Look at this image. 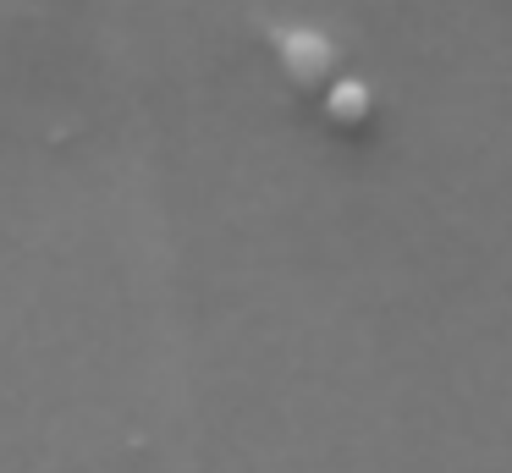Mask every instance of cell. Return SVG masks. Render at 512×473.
I'll return each instance as SVG.
<instances>
[{"instance_id":"1","label":"cell","mask_w":512,"mask_h":473,"mask_svg":"<svg viewBox=\"0 0 512 473\" xmlns=\"http://www.w3.org/2000/svg\"><path fill=\"white\" fill-rule=\"evenodd\" d=\"M265 44L276 55V72L287 77V88L298 99L320 105L331 94V83L342 77V50L331 33L309 28V22H265Z\"/></svg>"},{"instance_id":"2","label":"cell","mask_w":512,"mask_h":473,"mask_svg":"<svg viewBox=\"0 0 512 473\" xmlns=\"http://www.w3.org/2000/svg\"><path fill=\"white\" fill-rule=\"evenodd\" d=\"M320 121L336 132L342 143H364L380 121V105H375V88L358 83V77H336L331 94L320 99Z\"/></svg>"}]
</instances>
